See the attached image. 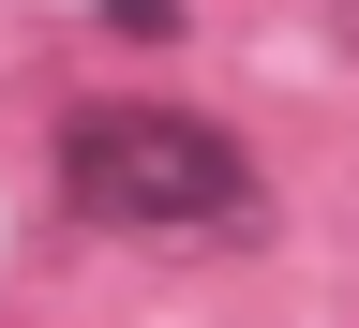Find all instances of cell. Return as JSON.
Returning <instances> with one entry per match:
<instances>
[{"instance_id":"6da1fadb","label":"cell","mask_w":359,"mask_h":328,"mask_svg":"<svg viewBox=\"0 0 359 328\" xmlns=\"http://www.w3.org/2000/svg\"><path fill=\"white\" fill-rule=\"evenodd\" d=\"M60 194L105 224V239H210V254L269 239L255 150L210 134L195 105H75L60 120Z\"/></svg>"},{"instance_id":"7a4b0ae2","label":"cell","mask_w":359,"mask_h":328,"mask_svg":"<svg viewBox=\"0 0 359 328\" xmlns=\"http://www.w3.org/2000/svg\"><path fill=\"white\" fill-rule=\"evenodd\" d=\"M330 15H344V45H359V0H330Z\"/></svg>"}]
</instances>
